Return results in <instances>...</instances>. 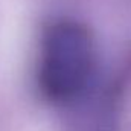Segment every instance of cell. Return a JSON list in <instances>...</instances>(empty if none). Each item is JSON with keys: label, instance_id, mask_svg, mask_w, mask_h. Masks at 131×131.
Here are the masks:
<instances>
[{"label": "cell", "instance_id": "obj_1", "mask_svg": "<svg viewBox=\"0 0 131 131\" xmlns=\"http://www.w3.org/2000/svg\"><path fill=\"white\" fill-rule=\"evenodd\" d=\"M98 75V52L90 32L75 21H60L44 34L38 81L44 96L70 105L84 99Z\"/></svg>", "mask_w": 131, "mask_h": 131}]
</instances>
